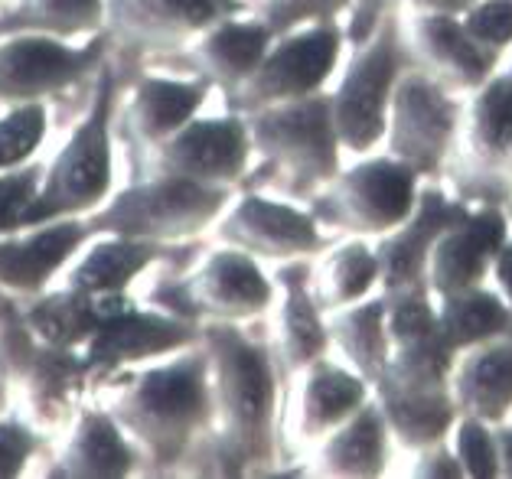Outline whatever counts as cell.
Here are the masks:
<instances>
[{
	"label": "cell",
	"mask_w": 512,
	"mask_h": 479,
	"mask_svg": "<svg viewBox=\"0 0 512 479\" xmlns=\"http://www.w3.org/2000/svg\"><path fill=\"white\" fill-rule=\"evenodd\" d=\"M333 349L343 362L359 372L369 385H376L385 365L392 359V336H389V300L385 294L366 297L353 307L327 313Z\"/></svg>",
	"instance_id": "f546056e"
},
{
	"label": "cell",
	"mask_w": 512,
	"mask_h": 479,
	"mask_svg": "<svg viewBox=\"0 0 512 479\" xmlns=\"http://www.w3.org/2000/svg\"><path fill=\"white\" fill-rule=\"evenodd\" d=\"M346 46V30L336 20L310 23V27L274 36L258 69L226 95L229 111L252 115V111L301 102L327 88V82L340 69V56Z\"/></svg>",
	"instance_id": "7c38bea8"
},
{
	"label": "cell",
	"mask_w": 512,
	"mask_h": 479,
	"mask_svg": "<svg viewBox=\"0 0 512 479\" xmlns=\"http://www.w3.org/2000/svg\"><path fill=\"white\" fill-rule=\"evenodd\" d=\"M509 72H512V66H509Z\"/></svg>",
	"instance_id": "bcb514c9"
},
{
	"label": "cell",
	"mask_w": 512,
	"mask_h": 479,
	"mask_svg": "<svg viewBox=\"0 0 512 479\" xmlns=\"http://www.w3.org/2000/svg\"><path fill=\"white\" fill-rule=\"evenodd\" d=\"M467 102L421 69H408L395 85L385 154L408 163L421 180H441L457 154Z\"/></svg>",
	"instance_id": "8fae6325"
},
{
	"label": "cell",
	"mask_w": 512,
	"mask_h": 479,
	"mask_svg": "<svg viewBox=\"0 0 512 479\" xmlns=\"http://www.w3.org/2000/svg\"><path fill=\"white\" fill-rule=\"evenodd\" d=\"M356 0H255V17L265 23L274 36L310 27V23L340 20L353 10Z\"/></svg>",
	"instance_id": "d590c367"
},
{
	"label": "cell",
	"mask_w": 512,
	"mask_h": 479,
	"mask_svg": "<svg viewBox=\"0 0 512 479\" xmlns=\"http://www.w3.org/2000/svg\"><path fill=\"white\" fill-rule=\"evenodd\" d=\"M111 59L105 30L72 46L59 36L17 33L0 36V105L49 102L72 92Z\"/></svg>",
	"instance_id": "4fadbf2b"
},
{
	"label": "cell",
	"mask_w": 512,
	"mask_h": 479,
	"mask_svg": "<svg viewBox=\"0 0 512 479\" xmlns=\"http://www.w3.org/2000/svg\"><path fill=\"white\" fill-rule=\"evenodd\" d=\"M470 203L437 186V180H424L418 203L411 216L379 238V264H382V294H398L408 287L428 284V261L431 251L451 225L470 216Z\"/></svg>",
	"instance_id": "ac0fdd59"
},
{
	"label": "cell",
	"mask_w": 512,
	"mask_h": 479,
	"mask_svg": "<svg viewBox=\"0 0 512 479\" xmlns=\"http://www.w3.org/2000/svg\"><path fill=\"white\" fill-rule=\"evenodd\" d=\"M496 427V447H499V476L512 479V421L493 424Z\"/></svg>",
	"instance_id": "b9f144b4"
},
{
	"label": "cell",
	"mask_w": 512,
	"mask_h": 479,
	"mask_svg": "<svg viewBox=\"0 0 512 479\" xmlns=\"http://www.w3.org/2000/svg\"><path fill=\"white\" fill-rule=\"evenodd\" d=\"M49 137V105L23 102L0 111V173L20 170L36 160Z\"/></svg>",
	"instance_id": "836d02e7"
},
{
	"label": "cell",
	"mask_w": 512,
	"mask_h": 479,
	"mask_svg": "<svg viewBox=\"0 0 512 479\" xmlns=\"http://www.w3.org/2000/svg\"><path fill=\"white\" fill-rule=\"evenodd\" d=\"M199 343L209 356L212 434L190 473H268L281 450L284 375L274 346L248 333L245 323H203Z\"/></svg>",
	"instance_id": "6da1fadb"
},
{
	"label": "cell",
	"mask_w": 512,
	"mask_h": 479,
	"mask_svg": "<svg viewBox=\"0 0 512 479\" xmlns=\"http://www.w3.org/2000/svg\"><path fill=\"white\" fill-rule=\"evenodd\" d=\"M115 95L118 69L108 59L92 79L89 111L76 121L66 144L43 167L40 189L23 212L20 229L53 219L89 216L111 196V186H115Z\"/></svg>",
	"instance_id": "277c9868"
},
{
	"label": "cell",
	"mask_w": 512,
	"mask_h": 479,
	"mask_svg": "<svg viewBox=\"0 0 512 479\" xmlns=\"http://www.w3.org/2000/svg\"><path fill=\"white\" fill-rule=\"evenodd\" d=\"M451 395L460 414L503 424L512 414V336L464 349L451 372Z\"/></svg>",
	"instance_id": "4316f807"
},
{
	"label": "cell",
	"mask_w": 512,
	"mask_h": 479,
	"mask_svg": "<svg viewBox=\"0 0 512 479\" xmlns=\"http://www.w3.org/2000/svg\"><path fill=\"white\" fill-rule=\"evenodd\" d=\"M392 434L376 398H369L353 418L336 427L314 447L317 476H346V479H376L389 470Z\"/></svg>",
	"instance_id": "83f0119b"
},
{
	"label": "cell",
	"mask_w": 512,
	"mask_h": 479,
	"mask_svg": "<svg viewBox=\"0 0 512 479\" xmlns=\"http://www.w3.org/2000/svg\"><path fill=\"white\" fill-rule=\"evenodd\" d=\"M180 245H157L128 235H95L66 264L62 284L85 294H128L154 264H170Z\"/></svg>",
	"instance_id": "484cf974"
},
{
	"label": "cell",
	"mask_w": 512,
	"mask_h": 479,
	"mask_svg": "<svg viewBox=\"0 0 512 479\" xmlns=\"http://www.w3.org/2000/svg\"><path fill=\"white\" fill-rule=\"evenodd\" d=\"M421 183V176L392 154H366L310 199V216L327 235L382 238L411 216Z\"/></svg>",
	"instance_id": "ba28073f"
},
{
	"label": "cell",
	"mask_w": 512,
	"mask_h": 479,
	"mask_svg": "<svg viewBox=\"0 0 512 479\" xmlns=\"http://www.w3.org/2000/svg\"><path fill=\"white\" fill-rule=\"evenodd\" d=\"M382 287L379 251L362 238H349L327 248L310 264V291L323 313H336L372 297Z\"/></svg>",
	"instance_id": "4dcf8cb0"
},
{
	"label": "cell",
	"mask_w": 512,
	"mask_h": 479,
	"mask_svg": "<svg viewBox=\"0 0 512 479\" xmlns=\"http://www.w3.org/2000/svg\"><path fill=\"white\" fill-rule=\"evenodd\" d=\"M43 180V163L33 160L27 167L0 173V235H10L20 229V219L33 203L36 189Z\"/></svg>",
	"instance_id": "74e56055"
},
{
	"label": "cell",
	"mask_w": 512,
	"mask_h": 479,
	"mask_svg": "<svg viewBox=\"0 0 512 479\" xmlns=\"http://www.w3.org/2000/svg\"><path fill=\"white\" fill-rule=\"evenodd\" d=\"M411 457H415V463H411L408 476H421V479H457V476H464V466H460L451 440L421 447V450L411 453Z\"/></svg>",
	"instance_id": "ab89813d"
},
{
	"label": "cell",
	"mask_w": 512,
	"mask_h": 479,
	"mask_svg": "<svg viewBox=\"0 0 512 479\" xmlns=\"http://www.w3.org/2000/svg\"><path fill=\"white\" fill-rule=\"evenodd\" d=\"M509 238V212L503 206H473L464 222L451 225L431 251L428 287L434 297L486 284L493 261Z\"/></svg>",
	"instance_id": "44dd1931"
},
{
	"label": "cell",
	"mask_w": 512,
	"mask_h": 479,
	"mask_svg": "<svg viewBox=\"0 0 512 479\" xmlns=\"http://www.w3.org/2000/svg\"><path fill=\"white\" fill-rule=\"evenodd\" d=\"M248 134L258 167L245 189H271L287 199H314L343 170V144L333 124L330 92L252 111Z\"/></svg>",
	"instance_id": "3957f363"
},
{
	"label": "cell",
	"mask_w": 512,
	"mask_h": 479,
	"mask_svg": "<svg viewBox=\"0 0 512 479\" xmlns=\"http://www.w3.org/2000/svg\"><path fill=\"white\" fill-rule=\"evenodd\" d=\"M36 450H40V434L27 421L0 414V479H14L27 473Z\"/></svg>",
	"instance_id": "f35d334b"
},
{
	"label": "cell",
	"mask_w": 512,
	"mask_h": 479,
	"mask_svg": "<svg viewBox=\"0 0 512 479\" xmlns=\"http://www.w3.org/2000/svg\"><path fill=\"white\" fill-rule=\"evenodd\" d=\"M437 300V323L457 356L464 349H473L490 339L512 336V310L503 300V294L493 287L477 284L467 291H454Z\"/></svg>",
	"instance_id": "1f68e13d"
},
{
	"label": "cell",
	"mask_w": 512,
	"mask_h": 479,
	"mask_svg": "<svg viewBox=\"0 0 512 479\" xmlns=\"http://www.w3.org/2000/svg\"><path fill=\"white\" fill-rule=\"evenodd\" d=\"M372 398L389 424L392 444L415 453L451 437L460 418L451 388H402L389 382L372 385Z\"/></svg>",
	"instance_id": "f1b7e54d"
},
{
	"label": "cell",
	"mask_w": 512,
	"mask_h": 479,
	"mask_svg": "<svg viewBox=\"0 0 512 479\" xmlns=\"http://www.w3.org/2000/svg\"><path fill=\"white\" fill-rule=\"evenodd\" d=\"M278 284L242 248L219 245L186 277H164L151 304L196 323H255L274 307Z\"/></svg>",
	"instance_id": "52a82bcc"
},
{
	"label": "cell",
	"mask_w": 512,
	"mask_h": 479,
	"mask_svg": "<svg viewBox=\"0 0 512 479\" xmlns=\"http://www.w3.org/2000/svg\"><path fill=\"white\" fill-rule=\"evenodd\" d=\"M209 92L212 85L196 75L186 79V75L141 72L131 82L124 105H115V137L131 154L134 180L144 173L154 150L206 108Z\"/></svg>",
	"instance_id": "2e32d148"
},
{
	"label": "cell",
	"mask_w": 512,
	"mask_h": 479,
	"mask_svg": "<svg viewBox=\"0 0 512 479\" xmlns=\"http://www.w3.org/2000/svg\"><path fill=\"white\" fill-rule=\"evenodd\" d=\"M271 43L274 33L258 17H229L212 23L206 33H199L190 46L164 62H173L177 69H190L196 79H206L222 95H232L258 69Z\"/></svg>",
	"instance_id": "cb8c5ba5"
},
{
	"label": "cell",
	"mask_w": 512,
	"mask_h": 479,
	"mask_svg": "<svg viewBox=\"0 0 512 479\" xmlns=\"http://www.w3.org/2000/svg\"><path fill=\"white\" fill-rule=\"evenodd\" d=\"M219 245L248 251L258 261L284 264L301 261L330 248V235L320 229L310 209L287 203L281 196H268L265 189H245L235 193L219 222L212 225Z\"/></svg>",
	"instance_id": "5bb4252c"
},
{
	"label": "cell",
	"mask_w": 512,
	"mask_h": 479,
	"mask_svg": "<svg viewBox=\"0 0 512 479\" xmlns=\"http://www.w3.org/2000/svg\"><path fill=\"white\" fill-rule=\"evenodd\" d=\"M49 463L53 466L46 476L59 479H124L141 473V453L134 440L102 405H85L76 411L69 437Z\"/></svg>",
	"instance_id": "d4e9b609"
},
{
	"label": "cell",
	"mask_w": 512,
	"mask_h": 479,
	"mask_svg": "<svg viewBox=\"0 0 512 479\" xmlns=\"http://www.w3.org/2000/svg\"><path fill=\"white\" fill-rule=\"evenodd\" d=\"M248 0H105V36L115 69L164 62L212 23L242 17Z\"/></svg>",
	"instance_id": "30bf717a"
},
{
	"label": "cell",
	"mask_w": 512,
	"mask_h": 479,
	"mask_svg": "<svg viewBox=\"0 0 512 479\" xmlns=\"http://www.w3.org/2000/svg\"><path fill=\"white\" fill-rule=\"evenodd\" d=\"M294 382V440L314 450L327 434L346 424L372 398V385L343 362L330 356L307 365Z\"/></svg>",
	"instance_id": "603a6c76"
},
{
	"label": "cell",
	"mask_w": 512,
	"mask_h": 479,
	"mask_svg": "<svg viewBox=\"0 0 512 479\" xmlns=\"http://www.w3.org/2000/svg\"><path fill=\"white\" fill-rule=\"evenodd\" d=\"M405 40L418 69L457 95H473L503 66V56L480 46L454 14L411 10L405 20Z\"/></svg>",
	"instance_id": "d6986e66"
},
{
	"label": "cell",
	"mask_w": 512,
	"mask_h": 479,
	"mask_svg": "<svg viewBox=\"0 0 512 479\" xmlns=\"http://www.w3.org/2000/svg\"><path fill=\"white\" fill-rule=\"evenodd\" d=\"M451 447L457 453L464 476L470 479H499V447H496V427L486 424L470 414H460L454 431H451Z\"/></svg>",
	"instance_id": "e575fe53"
},
{
	"label": "cell",
	"mask_w": 512,
	"mask_h": 479,
	"mask_svg": "<svg viewBox=\"0 0 512 479\" xmlns=\"http://www.w3.org/2000/svg\"><path fill=\"white\" fill-rule=\"evenodd\" d=\"M255 150L245 115H196L160 144L141 176L167 173L183 180L239 189L252 170ZM137 176V180H141Z\"/></svg>",
	"instance_id": "9a60e30c"
},
{
	"label": "cell",
	"mask_w": 512,
	"mask_h": 479,
	"mask_svg": "<svg viewBox=\"0 0 512 479\" xmlns=\"http://www.w3.org/2000/svg\"><path fill=\"white\" fill-rule=\"evenodd\" d=\"M102 408L115 414L141 453L144 473H190L212 434V382L203 343L102 375Z\"/></svg>",
	"instance_id": "7a4b0ae2"
},
{
	"label": "cell",
	"mask_w": 512,
	"mask_h": 479,
	"mask_svg": "<svg viewBox=\"0 0 512 479\" xmlns=\"http://www.w3.org/2000/svg\"><path fill=\"white\" fill-rule=\"evenodd\" d=\"M506 212H509V222H512V206H509V209H506Z\"/></svg>",
	"instance_id": "ee69618b"
},
{
	"label": "cell",
	"mask_w": 512,
	"mask_h": 479,
	"mask_svg": "<svg viewBox=\"0 0 512 479\" xmlns=\"http://www.w3.org/2000/svg\"><path fill=\"white\" fill-rule=\"evenodd\" d=\"M105 30V0H10L0 10V36L40 33L89 40Z\"/></svg>",
	"instance_id": "d6a6232c"
},
{
	"label": "cell",
	"mask_w": 512,
	"mask_h": 479,
	"mask_svg": "<svg viewBox=\"0 0 512 479\" xmlns=\"http://www.w3.org/2000/svg\"><path fill=\"white\" fill-rule=\"evenodd\" d=\"M239 189L147 173L89 212L95 235H128L157 245H186L209 232Z\"/></svg>",
	"instance_id": "8992f818"
},
{
	"label": "cell",
	"mask_w": 512,
	"mask_h": 479,
	"mask_svg": "<svg viewBox=\"0 0 512 479\" xmlns=\"http://www.w3.org/2000/svg\"><path fill=\"white\" fill-rule=\"evenodd\" d=\"M447 176L470 206H512V72H496L470 95Z\"/></svg>",
	"instance_id": "9c48e42d"
},
{
	"label": "cell",
	"mask_w": 512,
	"mask_h": 479,
	"mask_svg": "<svg viewBox=\"0 0 512 479\" xmlns=\"http://www.w3.org/2000/svg\"><path fill=\"white\" fill-rule=\"evenodd\" d=\"M464 30L480 46L506 56L512 49V0H480L467 14H460Z\"/></svg>",
	"instance_id": "8d00e7d4"
},
{
	"label": "cell",
	"mask_w": 512,
	"mask_h": 479,
	"mask_svg": "<svg viewBox=\"0 0 512 479\" xmlns=\"http://www.w3.org/2000/svg\"><path fill=\"white\" fill-rule=\"evenodd\" d=\"M408 69H418V62L405 40L402 4H389L372 30L353 43V56L330 92L343 154L366 157L385 141L395 85Z\"/></svg>",
	"instance_id": "5b68a950"
},
{
	"label": "cell",
	"mask_w": 512,
	"mask_h": 479,
	"mask_svg": "<svg viewBox=\"0 0 512 479\" xmlns=\"http://www.w3.org/2000/svg\"><path fill=\"white\" fill-rule=\"evenodd\" d=\"M248 4H252V7H255V0H248Z\"/></svg>",
	"instance_id": "f6af8a7d"
},
{
	"label": "cell",
	"mask_w": 512,
	"mask_h": 479,
	"mask_svg": "<svg viewBox=\"0 0 512 479\" xmlns=\"http://www.w3.org/2000/svg\"><path fill=\"white\" fill-rule=\"evenodd\" d=\"M203 323L177 317L167 310H144L128 307L118 317H111L102 330H98L89 343L79 349L89 375H111L118 369H131V365H144L154 359L173 356L199 343Z\"/></svg>",
	"instance_id": "e0dca14e"
},
{
	"label": "cell",
	"mask_w": 512,
	"mask_h": 479,
	"mask_svg": "<svg viewBox=\"0 0 512 479\" xmlns=\"http://www.w3.org/2000/svg\"><path fill=\"white\" fill-rule=\"evenodd\" d=\"M89 238H95V232L85 216L53 219L0 235V294L30 300L49 291V281L66 271V264Z\"/></svg>",
	"instance_id": "ffe728a7"
},
{
	"label": "cell",
	"mask_w": 512,
	"mask_h": 479,
	"mask_svg": "<svg viewBox=\"0 0 512 479\" xmlns=\"http://www.w3.org/2000/svg\"><path fill=\"white\" fill-rule=\"evenodd\" d=\"M274 284H278V323H274V356L284 382L301 375L307 365L330 356L333 339L327 326V313L317 307L314 291H310V258L284 261L274 268Z\"/></svg>",
	"instance_id": "7402d4cb"
},
{
	"label": "cell",
	"mask_w": 512,
	"mask_h": 479,
	"mask_svg": "<svg viewBox=\"0 0 512 479\" xmlns=\"http://www.w3.org/2000/svg\"><path fill=\"white\" fill-rule=\"evenodd\" d=\"M7 401H10V375H7V365L0 362V414H4Z\"/></svg>",
	"instance_id": "7bdbcfd3"
},
{
	"label": "cell",
	"mask_w": 512,
	"mask_h": 479,
	"mask_svg": "<svg viewBox=\"0 0 512 479\" xmlns=\"http://www.w3.org/2000/svg\"><path fill=\"white\" fill-rule=\"evenodd\" d=\"M493 281H496V291L503 294V300L512 310V235L506 238V245L499 248V255L493 261Z\"/></svg>",
	"instance_id": "60d3db41"
}]
</instances>
